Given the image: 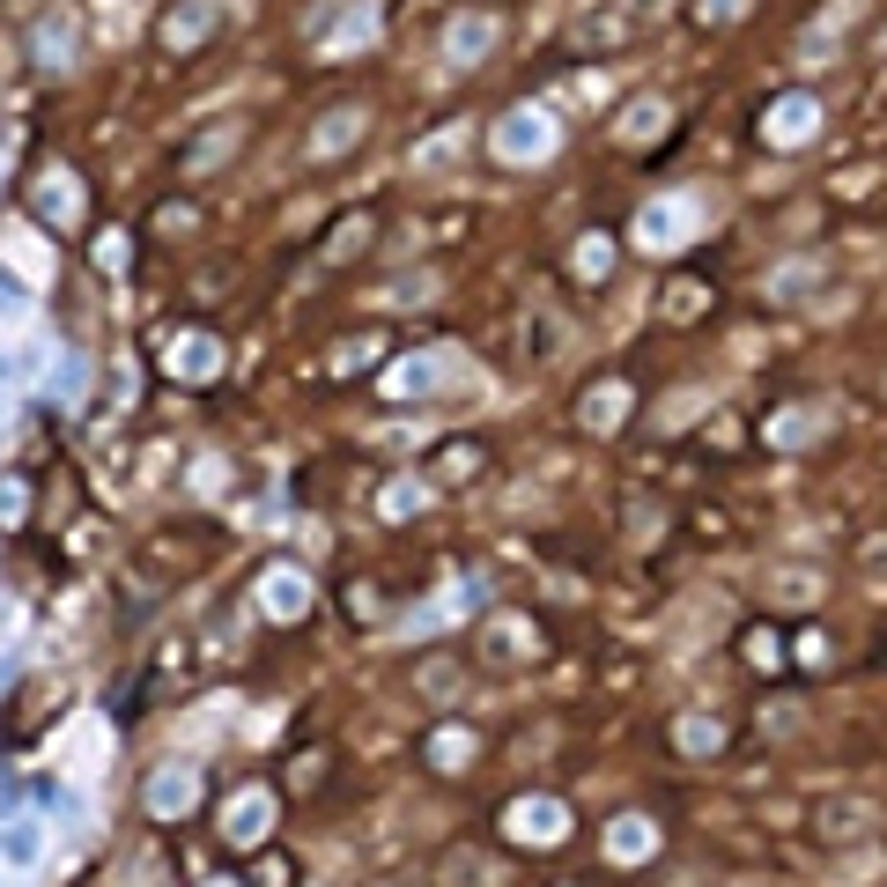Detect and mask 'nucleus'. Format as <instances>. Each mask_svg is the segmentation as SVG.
I'll return each instance as SVG.
<instances>
[{"label": "nucleus", "mask_w": 887, "mask_h": 887, "mask_svg": "<svg viewBox=\"0 0 887 887\" xmlns=\"http://www.w3.org/2000/svg\"><path fill=\"white\" fill-rule=\"evenodd\" d=\"M547 141H555V126H547V119H533V111H518V119L503 126V156H511V163H533V156H547Z\"/></svg>", "instance_id": "f257e3e1"}, {"label": "nucleus", "mask_w": 887, "mask_h": 887, "mask_svg": "<svg viewBox=\"0 0 887 887\" xmlns=\"http://www.w3.org/2000/svg\"><path fill=\"white\" fill-rule=\"evenodd\" d=\"M363 134V111H333L326 126H318V141H311V156H341V141Z\"/></svg>", "instance_id": "f03ea898"}, {"label": "nucleus", "mask_w": 887, "mask_h": 887, "mask_svg": "<svg viewBox=\"0 0 887 887\" xmlns=\"http://www.w3.org/2000/svg\"><path fill=\"white\" fill-rule=\"evenodd\" d=\"M215 8H185V15H171V45H200V23Z\"/></svg>", "instance_id": "20e7f679"}, {"label": "nucleus", "mask_w": 887, "mask_h": 887, "mask_svg": "<svg viewBox=\"0 0 887 887\" xmlns=\"http://www.w3.org/2000/svg\"><path fill=\"white\" fill-rule=\"evenodd\" d=\"M806 126H814V97H791L777 111V134H806Z\"/></svg>", "instance_id": "7ed1b4c3"}]
</instances>
